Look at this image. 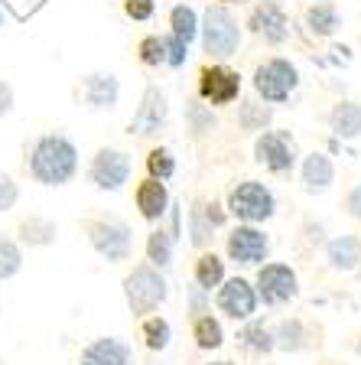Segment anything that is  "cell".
Returning <instances> with one entry per match:
<instances>
[{"label":"cell","mask_w":361,"mask_h":365,"mask_svg":"<svg viewBox=\"0 0 361 365\" xmlns=\"http://www.w3.org/2000/svg\"><path fill=\"white\" fill-rule=\"evenodd\" d=\"M199 101H205L209 108L231 105L241 98V72H234L225 62H211V66L199 68Z\"/></svg>","instance_id":"obj_10"},{"label":"cell","mask_w":361,"mask_h":365,"mask_svg":"<svg viewBox=\"0 0 361 365\" xmlns=\"http://www.w3.org/2000/svg\"><path fill=\"white\" fill-rule=\"evenodd\" d=\"M238 346L251 356H271L277 346H273V329L263 323V319H244V327L238 333Z\"/></svg>","instance_id":"obj_20"},{"label":"cell","mask_w":361,"mask_h":365,"mask_svg":"<svg viewBox=\"0 0 361 365\" xmlns=\"http://www.w3.org/2000/svg\"><path fill=\"white\" fill-rule=\"evenodd\" d=\"M78 365H134V349L120 336H98L82 349Z\"/></svg>","instance_id":"obj_16"},{"label":"cell","mask_w":361,"mask_h":365,"mask_svg":"<svg viewBox=\"0 0 361 365\" xmlns=\"http://www.w3.org/2000/svg\"><path fill=\"white\" fill-rule=\"evenodd\" d=\"M14 85L10 82H4V78H0V118H7L10 111H14Z\"/></svg>","instance_id":"obj_41"},{"label":"cell","mask_w":361,"mask_h":365,"mask_svg":"<svg viewBox=\"0 0 361 365\" xmlns=\"http://www.w3.org/2000/svg\"><path fill=\"white\" fill-rule=\"evenodd\" d=\"M251 85H254V95L263 105H283L300 88V68L290 59H283V56H271V59H263L254 68Z\"/></svg>","instance_id":"obj_5"},{"label":"cell","mask_w":361,"mask_h":365,"mask_svg":"<svg viewBox=\"0 0 361 365\" xmlns=\"http://www.w3.org/2000/svg\"><path fill=\"white\" fill-rule=\"evenodd\" d=\"M169 121V101H166V91L159 85H147L143 91V101L137 108L134 121H130V134L134 137H157L159 130Z\"/></svg>","instance_id":"obj_13"},{"label":"cell","mask_w":361,"mask_h":365,"mask_svg":"<svg viewBox=\"0 0 361 365\" xmlns=\"http://www.w3.org/2000/svg\"><path fill=\"white\" fill-rule=\"evenodd\" d=\"M130 173H134V160L127 150H117V147H101L95 150L88 163V182L101 192H117L127 186Z\"/></svg>","instance_id":"obj_9"},{"label":"cell","mask_w":361,"mask_h":365,"mask_svg":"<svg viewBox=\"0 0 361 365\" xmlns=\"http://www.w3.org/2000/svg\"><path fill=\"white\" fill-rule=\"evenodd\" d=\"M0 26H4V0H0Z\"/></svg>","instance_id":"obj_46"},{"label":"cell","mask_w":361,"mask_h":365,"mask_svg":"<svg viewBox=\"0 0 361 365\" xmlns=\"http://www.w3.org/2000/svg\"><path fill=\"white\" fill-rule=\"evenodd\" d=\"M85 235H88L91 248L98 251L108 264H120V261H130L134 255V228L124 219H114V215H91L82 222Z\"/></svg>","instance_id":"obj_4"},{"label":"cell","mask_w":361,"mask_h":365,"mask_svg":"<svg viewBox=\"0 0 361 365\" xmlns=\"http://www.w3.org/2000/svg\"><path fill=\"white\" fill-rule=\"evenodd\" d=\"M329 128L342 140H355L361 137V105L358 101H339L329 111Z\"/></svg>","instance_id":"obj_22"},{"label":"cell","mask_w":361,"mask_h":365,"mask_svg":"<svg viewBox=\"0 0 361 365\" xmlns=\"http://www.w3.org/2000/svg\"><path fill=\"white\" fill-rule=\"evenodd\" d=\"M219 128V118H215V111H211L205 101H199V98H192V101H186V130L196 140H202L205 134H211V130Z\"/></svg>","instance_id":"obj_31"},{"label":"cell","mask_w":361,"mask_h":365,"mask_svg":"<svg viewBox=\"0 0 361 365\" xmlns=\"http://www.w3.org/2000/svg\"><path fill=\"white\" fill-rule=\"evenodd\" d=\"M215 307H219V313H225L228 319L244 323V319H251L257 313L261 300H257V290L248 277H225L221 287L215 290Z\"/></svg>","instance_id":"obj_12"},{"label":"cell","mask_w":361,"mask_h":365,"mask_svg":"<svg viewBox=\"0 0 361 365\" xmlns=\"http://www.w3.org/2000/svg\"><path fill=\"white\" fill-rule=\"evenodd\" d=\"M225 251H228V258L241 267L263 264L267 255H271V235H267L261 225H244V222H238L225 238Z\"/></svg>","instance_id":"obj_11"},{"label":"cell","mask_w":361,"mask_h":365,"mask_svg":"<svg viewBox=\"0 0 361 365\" xmlns=\"http://www.w3.org/2000/svg\"><path fill=\"white\" fill-rule=\"evenodd\" d=\"M192 339H196V346L205 352L221 349V346H225V327H221V319L211 317V313L196 317L192 319Z\"/></svg>","instance_id":"obj_26"},{"label":"cell","mask_w":361,"mask_h":365,"mask_svg":"<svg viewBox=\"0 0 361 365\" xmlns=\"http://www.w3.org/2000/svg\"><path fill=\"white\" fill-rule=\"evenodd\" d=\"M202 209H205V219H209L215 228H221L228 222V209L221 202H215V199H211V202H202Z\"/></svg>","instance_id":"obj_40"},{"label":"cell","mask_w":361,"mask_h":365,"mask_svg":"<svg viewBox=\"0 0 361 365\" xmlns=\"http://www.w3.org/2000/svg\"><path fill=\"white\" fill-rule=\"evenodd\" d=\"M20 202V186H16L14 176L0 173V212H10Z\"/></svg>","instance_id":"obj_37"},{"label":"cell","mask_w":361,"mask_h":365,"mask_svg":"<svg viewBox=\"0 0 361 365\" xmlns=\"http://www.w3.org/2000/svg\"><path fill=\"white\" fill-rule=\"evenodd\" d=\"M23 267V248L16 238L10 235H0V284L16 277Z\"/></svg>","instance_id":"obj_32"},{"label":"cell","mask_w":361,"mask_h":365,"mask_svg":"<svg viewBox=\"0 0 361 365\" xmlns=\"http://www.w3.org/2000/svg\"><path fill=\"white\" fill-rule=\"evenodd\" d=\"M345 212L352 215V219H361V182L348 190V196H345Z\"/></svg>","instance_id":"obj_42"},{"label":"cell","mask_w":361,"mask_h":365,"mask_svg":"<svg viewBox=\"0 0 361 365\" xmlns=\"http://www.w3.org/2000/svg\"><path fill=\"white\" fill-rule=\"evenodd\" d=\"M16 235H20V245L49 248V245H56V238H59V225H56L53 219H46V215H30V219L20 222Z\"/></svg>","instance_id":"obj_21"},{"label":"cell","mask_w":361,"mask_h":365,"mask_svg":"<svg viewBox=\"0 0 361 365\" xmlns=\"http://www.w3.org/2000/svg\"><path fill=\"white\" fill-rule=\"evenodd\" d=\"M26 173L39 186H66L78 176V147L62 130H49L33 140L26 153Z\"/></svg>","instance_id":"obj_1"},{"label":"cell","mask_w":361,"mask_h":365,"mask_svg":"<svg viewBox=\"0 0 361 365\" xmlns=\"http://www.w3.org/2000/svg\"><path fill=\"white\" fill-rule=\"evenodd\" d=\"M325 261L332 271H355L361 264V238L358 235H335L325 242Z\"/></svg>","instance_id":"obj_19"},{"label":"cell","mask_w":361,"mask_h":365,"mask_svg":"<svg viewBox=\"0 0 361 365\" xmlns=\"http://www.w3.org/2000/svg\"><path fill=\"white\" fill-rule=\"evenodd\" d=\"M124 14L134 23H147L157 14V0H124Z\"/></svg>","instance_id":"obj_38"},{"label":"cell","mask_w":361,"mask_h":365,"mask_svg":"<svg viewBox=\"0 0 361 365\" xmlns=\"http://www.w3.org/2000/svg\"><path fill=\"white\" fill-rule=\"evenodd\" d=\"M254 160L271 176H290L296 167V140L283 128H267L254 140Z\"/></svg>","instance_id":"obj_8"},{"label":"cell","mask_w":361,"mask_h":365,"mask_svg":"<svg viewBox=\"0 0 361 365\" xmlns=\"http://www.w3.org/2000/svg\"><path fill=\"white\" fill-rule=\"evenodd\" d=\"M209 365H238V362H228V359H219V362H209Z\"/></svg>","instance_id":"obj_45"},{"label":"cell","mask_w":361,"mask_h":365,"mask_svg":"<svg viewBox=\"0 0 361 365\" xmlns=\"http://www.w3.org/2000/svg\"><path fill=\"white\" fill-rule=\"evenodd\" d=\"M254 290L263 307H286L300 297V277L286 261H263L257 267Z\"/></svg>","instance_id":"obj_7"},{"label":"cell","mask_w":361,"mask_h":365,"mask_svg":"<svg viewBox=\"0 0 361 365\" xmlns=\"http://www.w3.org/2000/svg\"><path fill=\"white\" fill-rule=\"evenodd\" d=\"M211 238H215V225L205 219V209H202V199L192 205V212H189V242L196 245V248H209Z\"/></svg>","instance_id":"obj_33"},{"label":"cell","mask_w":361,"mask_h":365,"mask_svg":"<svg viewBox=\"0 0 361 365\" xmlns=\"http://www.w3.org/2000/svg\"><path fill=\"white\" fill-rule=\"evenodd\" d=\"M358 277H361V264H358Z\"/></svg>","instance_id":"obj_48"},{"label":"cell","mask_w":361,"mask_h":365,"mask_svg":"<svg viewBox=\"0 0 361 365\" xmlns=\"http://www.w3.org/2000/svg\"><path fill=\"white\" fill-rule=\"evenodd\" d=\"M306 339H309L306 323H303V319H296V317H286V319H280L277 327H273V346H277L280 352H300V349H306Z\"/></svg>","instance_id":"obj_24"},{"label":"cell","mask_w":361,"mask_h":365,"mask_svg":"<svg viewBox=\"0 0 361 365\" xmlns=\"http://www.w3.org/2000/svg\"><path fill=\"white\" fill-rule=\"evenodd\" d=\"M137 59H140L147 68L163 66V36H159V33L143 36L140 43H137Z\"/></svg>","instance_id":"obj_35"},{"label":"cell","mask_w":361,"mask_h":365,"mask_svg":"<svg viewBox=\"0 0 361 365\" xmlns=\"http://www.w3.org/2000/svg\"><path fill=\"white\" fill-rule=\"evenodd\" d=\"M140 339L143 346L150 352H163L169 342H173V323L166 317H159V313H153V317H143L140 323Z\"/></svg>","instance_id":"obj_27"},{"label":"cell","mask_w":361,"mask_h":365,"mask_svg":"<svg viewBox=\"0 0 361 365\" xmlns=\"http://www.w3.org/2000/svg\"><path fill=\"white\" fill-rule=\"evenodd\" d=\"M199 36H202V49L211 59H231L241 49L244 26H241V20L231 14V7H225V4H209L202 20H199Z\"/></svg>","instance_id":"obj_2"},{"label":"cell","mask_w":361,"mask_h":365,"mask_svg":"<svg viewBox=\"0 0 361 365\" xmlns=\"http://www.w3.org/2000/svg\"><path fill=\"white\" fill-rule=\"evenodd\" d=\"M228 215H234L244 225H261V222L277 215V196L267 182L261 180H241L228 192Z\"/></svg>","instance_id":"obj_6"},{"label":"cell","mask_w":361,"mask_h":365,"mask_svg":"<svg viewBox=\"0 0 361 365\" xmlns=\"http://www.w3.org/2000/svg\"><path fill=\"white\" fill-rule=\"evenodd\" d=\"M215 4H225L228 7V4H248V0H215Z\"/></svg>","instance_id":"obj_44"},{"label":"cell","mask_w":361,"mask_h":365,"mask_svg":"<svg viewBox=\"0 0 361 365\" xmlns=\"http://www.w3.org/2000/svg\"><path fill=\"white\" fill-rule=\"evenodd\" d=\"M306 238L309 242H316V245H323L325 238H323V225H306Z\"/></svg>","instance_id":"obj_43"},{"label":"cell","mask_w":361,"mask_h":365,"mask_svg":"<svg viewBox=\"0 0 361 365\" xmlns=\"http://www.w3.org/2000/svg\"><path fill=\"white\" fill-rule=\"evenodd\" d=\"M147 176H153V180H159V182L176 176V157L169 147H153V150L147 153Z\"/></svg>","instance_id":"obj_34"},{"label":"cell","mask_w":361,"mask_h":365,"mask_svg":"<svg viewBox=\"0 0 361 365\" xmlns=\"http://www.w3.org/2000/svg\"><path fill=\"white\" fill-rule=\"evenodd\" d=\"M189 62V46L182 39H176L173 33H166L163 36V66L169 68H182Z\"/></svg>","instance_id":"obj_36"},{"label":"cell","mask_w":361,"mask_h":365,"mask_svg":"<svg viewBox=\"0 0 361 365\" xmlns=\"http://www.w3.org/2000/svg\"><path fill=\"white\" fill-rule=\"evenodd\" d=\"M169 297V284H166L163 271H157L153 264L140 261L124 274V300H127V310L134 317H150L157 307L166 304Z\"/></svg>","instance_id":"obj_3"},{"label":"cell","mask_w":361,"mask_h":365,"mask_svg":"<svg viewBox=\"0 0 361 365\" xmlns=\"http://www.w3.org/2000/svg\"><path fill=\"white\" fill-rule=\"evenodd\" d=\"M134 202H137V212H140L143 222H159L166 212H169L173 196H169V190H166V182L147 176V180H140L134 186Z\"/></svg>","instance_id":"obj_17"},{"label":"cell","mask_w":361,"mask_h":365,"mask_svg":"<svg viewBox=\"0 0 361 365\" xmlns=\"http://www.w3.org/2000/svg\"><path fill=\"white\" fill-rule=\"evenodd\" d=\"M120 101V78L114 72H88L82 78V105L91 111H114Z\"/></svg>","instance_id":"obj_15"},{"label":"cell","mask_w":361,"mask_h":365,"mask_svg":"<svg viewBox=\"0 0 361 365\" xmlns=\"http://www.w3.org/2000/svg\"><path fill=\"white\" fill-rule=\"evenodd\" d=\"M355 349H358V356H361V339H358V346H355Z\"/></svg>","instance_id":"obj_47"},{"label":"cell","mask_w":361,"mask_h":365,"mask_svg":"<svg viewBox=\"0 0 361 365\" xmlns=\"http://www.w3.org/2000/svg\"><path fill=\"white\" fill-rule=\"evenodd\" d=\"M199 20L202 16L196 14V7H189V4H176L169 10V33L176 39H182L186 46H192V39L199 36Z\"/></svg>","instance_id":"obj_30"},{"label":"cell","mask_w":361,"mask_h":365,"mask_svg":"<svg viewBox=\"0 0 361 365\" xmlns=\"http://www.w3.org/2000/svg\"><path fill=\"white\" fill-rule=\"evenodd\" d=\"M273 121L271 105H263L261 98H241L238 101V128L241 130H267Z\"/></svg>","instance_id":"obj_29"},{"label":"cell","mask_w":361,"mask_h":365,"mask_svg":"<svg viewBox=\"0 0 361 365\" xmlns=\"http://www.w3.org/2000/svg\"><path fill=\"white\" fill-rule=\"evenodd\" d=\"M248 30L254 36H261L263 43L271 46H283L290 39V16L280 7L277 0H261L248 16Z\"/></svg>","instance_id":"obj_14"},{"label":"cell","mask_w":361,"mask_h":365,"mask_svg":"<svg viewBox=\"0 0 361 365\" xmlns=\"http://www.w3.org/2000/svg\"><path fill=\"white\" fill-rule=\"evenodd\" d=\"M306 26L313 36H332V33L342 26V16H339V10H335V4H332V0L313 4V7L306 10Z\"/></svg>","instance_id":"obj_25"},{"label":"cell","mask_w":361,"mask_h":365,"mask_svg":"<svg viewBox=\"0 0 361 365\" xmlns=\"http://www.w3.org/2000/svg\"><path fill=\"white\" fill-rule=\"evenodd\" d=\"M147 264H153L157 271H166V267L173 264V255H176V242L169 238L166 228H153L150 235H147Z\"/></svg>","instance_id":"obj_28"},{"label":"cell","mask_w":361,"mask_h":365,"mask_svg":"<svg viewBox=\"0 0 361 365\" xmlns=\"http://www.w3.org/2000/svg\"><path fill=\"white\" fill-rule=\"evenodd\" d=\"M202 313H209V294L199 287H189V317L196 319Z\"/></svg>","instance_id":"obj_39"},{"label":"cell","mask_w":361,"mask_h":365,"mask_svg":"<svg viewBox=\"0 0 361 365\" xmlns=\"http://www.w3.org/2000/svg\"><path fill=\"white\" fill-rule=\"evenodd\" d=\"M0 365H7V362H4V359H0Z\"/></svg>","instance_id":"obj_49"},{"label":"cell","mask_w":361,"mask_h":365,"mask_svg":"<svg viewBox=\"0 0 361 365\" xmlns=\"http://www.w3.org/2000/svg\"><path fill=\"white\" fill-rule=\"evenodd\" d=\"M300 180L306 192H325L335 182V163L325 153H306L300 163Z\"/></svg>","instance_id":"obj_18"},{"label":"cell","mask_w":361,"mask_h":365,"mask_svg":"<svg viewBox=\"0 0 361 365\" xmlns=\"http://www.w3.org/2000/svg\"><path fill=\"white\" fill-rule=\"evenodd\" d=\"M225 261L215 255V251H202L196 258V267H192V281H196L199 290L211 294V290H219L221 281H225Z\"/></svg>","instance_id":"obj_23"}]
</instances>
